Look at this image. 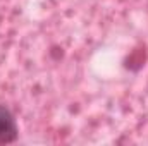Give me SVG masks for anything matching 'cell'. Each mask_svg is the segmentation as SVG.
<instances>
[{"instance_id":"6da1fadb","label":"cell","mask_w":148,"mask_h":146,"mask_svg":"<svg viewBox=\"0 0 148 146\" xmlns=\"http://www.w3.org/2000/svg\"><path fill=\"white\" fill-rule=\"evenodd\" d=\"M19 138V126L7 105L0 103V145H12Z\"/></svg>"}]
</instances>
